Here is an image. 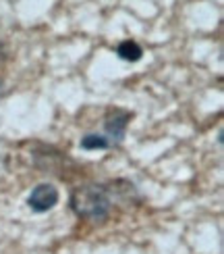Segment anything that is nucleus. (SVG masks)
<instances>
[{
    "label": "nucleus",
    "mask_w": 224,
    "mask_h": 254,
    "mask_svg": "<svg viewBox=\"0 0 224 254\" xmlns=\"http://www.w3.org/2000/svg\"><path fill=\"white\" fill-rule=\"evenodd\" d=\"M133 200H139V194L131 182L116 179L110 184H83L71 192L69 204L71 210L79 219L100 223L110 217L116 202L131 204Z\"/></svg>",
    "instance_id": "obj_1"
},
{
    "label": "nucleus",
    "mask_w": 224,
    "mask_h": 254,
    "mask_svg": "<svg viewBox=\"0 0 224 254\" xmlns=\"http://www.w3.org/2000/svg\"><path fill=\"white\" fill-rule=\"evenodd\" d=\"M133 119V113L131 111H125V109H112L108 111L104 119V135L108 137L110 146H119L123 144L125 135H127V127H129Z\"/></svg>",
    "instance_id": "obj_2"
},
{
    "label": "nucleus",
    "mask_w": 224,
    "mask_h": 254,
    "mask_svg": "<svg viewBox=\"0 0 224 254\" xmlns=\"http://www.w3.org/2000/svg\"><path fill=\"white\" fill-rule=\"evenodd\" d=\"M58 188L52 186V184H38L31 194L27 196V206L34 210V213L42 215V213H48L58 204Z\"/></svg>",
    "instance_id": "obj_3"
},
{
    "label": "nucleus",
    "mask_w": 224,
    "mask_h": 254,
    "mask_svg": "<svg viewBox=\"0 0 224 254\" xmlns=\"http://www.w3.org/2000/svg\"><path fill=\"white\" fill-rule=\"evenodd\" d=\"M116 55H119V59H123L127 63H137L143 57V48L133 40H125L116 46Z\"/></svg>",
    "instance_id": "obj_4"
},
{
    "label": "nucleus",
    "mask_w": 224,
    "mask_h": 254,
    "mask_svg": "<svg viewBox=\"0 0 224 254\" xmlns=\"http://www.w3.org/2000/svg\"><path fill=\"white\" fill-rule=\"evenodd\" d=\"M79 146L83 148V150H108V148H112L108 137H106L104 133H85L81 137Z\"/></svg>",
    "instance_id": "obj_5"
},
{
    "label": "nucleus",
    "mask_w": 224,
    "mask_h": 254,
    "mask_svg": "<svg viewBox=\"0 0 224 254\" xmlns=\"http://www.w3.org/2000/svg\"><path fill=\"white\" fill-rule=\"evenodd\" d=\"M4 94H6V83H4V79H2V77H0V98H2Z\"/></svg>",
    "instance_id": "obj_6"
}]
</instances>
